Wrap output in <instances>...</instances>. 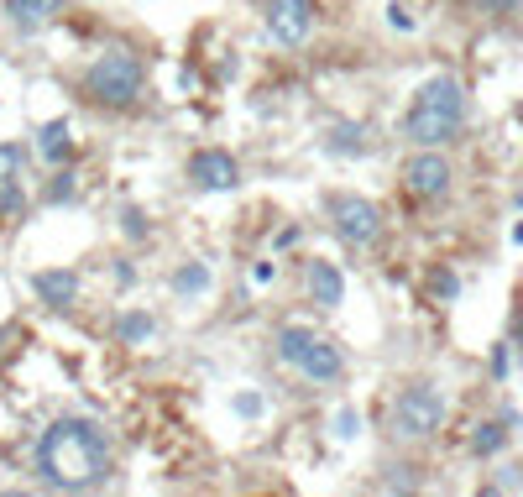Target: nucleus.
I'll list each match as a JSON object with an SVG mask.
<instances>
[{"label": "nucleus", "mask_w": 523, "mask_h": 497, "mask_svg": "<svg viewBox=\"0 0 523 497\" xmlns=\"http://www.w3.org/2000/svg\"><path fill=\"white\" fill-rule=\"evenodd\" d=\"M121 225H126V236H131V241H142V236H147V220H142V210H121Z\"/></svg>", "instance_id": "25"}, {"label": "nucleus", "mask_w": 523, "mask_h": 497, "mask_svg": "<svg viewBox=\"0 0 523 497\" xmlns=\"http://www.w3.org/2000/svg\"><path fill=\"white\" fill-rule=\"evenodd\" d=\"M461 126H466V116H456V110L414 100V105H408V116H403V137L414 147H445V142L461 137Z\"/></svg>", "instance_id": "6"}, {"label": "nucleus", "mask_w": 523, "mask_h": 497, "mask_svg": "<svg viewBox=\"0 0 523 497\" xmlns=\"http://www.w3.org/2000/svg\"><path fill=\"white\" fill-rule=\"evenodd\" d=\"M74 173H68V168H58V178H53V189H48V199H53V205H63V199H74Z\"/></svg>", "instance_id": "22"}, {"label": "nucleus", "mask_w": 523, "mask_h": 497, "mask_svg": "<svg viewBox=\"0 0 523 497\" xmlns=\"http://www.w3.org/2000/svg\"><path fill=\"white\" fill-rule=\"evenodd\" d=\"M32 293L48 309H74V299H79V273H74V267H42V273H32Z\"/></svg>", "instance_id": "10"}, {"label": "nucleus", "mask_w": 523, "mask_h": 497, "mask_svg": "<svg viewBox=\"0 0 523 497\" xmlns=\"http://www.w3.org/2000/svg\"><path fill=\"white\" fill-rule=\"evenodd\" d=\"M79 89H84V100L100 105V110H131L136 100H142V89H147V63L131 48H110L84 69Z\"/></svg>", "instance_id": "2"}, {"label": "nucleus", "mask_w": 523, "mask_h": 497, "mask_svg": "<svg viewBox=\"0 0 523 497\" xmlns=\"http://www.w3.org/2000/svg\"><path fill=\"white\" fill-rule=\"evenodd\" d=\"M152 335H157V320H152V314H142V309L116 314V341H121V346H142V341H152Z\"/></svg>", "instance_id": "15"}, {"label": "nucleus", "mask_w": 523, "mask_h": 497, "mask_svg": "<svg viewBox=\"0 0 523 497\" xmlns=\"http://www.w3.org/2000/svg\"><path fill=\"white\" fill-rule=\"evenodd\" d=\"M471 6L482 11V16H508V11H518V6H523V0H471Z\"/></svg>", "instance_id": "24"}, {"label": "nucleus", "mask_w": 523, "mask_h": 497, "mask_svg": "<svg viewBox=\"0 0 523 497\" xmlns=\"http://www.w3.org/2000/svg\"><path fill=\"white\" fill-rule=\"evenodd\" d=\"M116 471V445L100 419L63 414L37 440V482L53 492H95Z\"/></svg>", "instance_id": "1"}, {"label": "nucleus", "mask_w": 523, "mask_h": 497, "mask_svg": "<svg viewBox=\"0 0 523 497\" xmlns=\"http://www.w3.org/2000/svg\"><path fill=\"white\" fill-rule=\"evenodd\" d=\"M513 236H518V246H523V225H518V231H513Z\"/></svg>", "instance_id": "30"}, {"label": "nucleus", "mask_w": 523, "mask_h": 497, "mask_svg": "<svg viewBox=\"0 0 523 497\" xmlns=\"http://www.w3.org/2000/svg\"><path fill=\"white\" fill-rule=\"evenodd\" d=\"M513 341H518V351H523V309H518V320H513Z\"/></svg>", "instance_id": "29"}, {"label": "nucleus", "mask_w": 523, "mask_h": 497, "mask_svg": "<svg viewBox=\"0 0 523 497\" xmlns=\"http://www.w3.org/2000/svg\"><path fill=\"white\" fill-rule=\"evenodd\" d=\"M21 210H27V199H21V189H16V184H0V215H6V220H16Z\"/></svg>", "instance_id": "21"}, {"label": "nucleus", "mask_w": 523, "mask_h": 497, "mask_svg": "<svg viewBox=\"0 0 523 497\" xmlns=\"http://www.w3.org/2000/svg\"><path fill=\"white\" fill-rule=\"evenodd\" d=\"M37 152L48 157L53 168H63L68 163V152H74V142H68V121H48L37 131Z\"/></svg>", "instance_id": "14"}, {"label": "nucleus", "mask_w": 523, "mask_h": 497, "mask_svg": "<svg viewBox=\"0 0 523 497\" xmlns=\"http://www.w3.org/2000/svg\"><path fill=\"white\" fill-rule=\"evenodd\" d=\"M440 424H445V393L435 382H408V388L393 398L388 429L398 440H435Z\"/></svg>", "instance_id": "3"}, {"label": "nucleus", "mask_w": 523, "mask_h": 497, "mask_svg": "<svg viewBox=\"0 0 523 497\" xmlns=\"http://www.w3.org/2000/svg\"><path fill=\"white\" fill-rule=\"evenodd\" d=\"M314 32V0H267V37L283 48H299Z\"/></svg>", "instance_id": "7"}, {"label": "nucleus", "mask_w": 523, "mask_h": 497, "mask_svg": "<svg viewBox=\"0 0 523 497\" xmlns=\"http://www.w3.org/2000/svg\"><path fill=\"white\" fill-rule=\"evenodd\" d=\"M21 163H27V152H21L16 142H0V184H16Z\"/></svg>", "instance_id": "19"}, {"label": "nucleus", "mask_w": 523, "mask_h": 497, "mask_svg": "<svg viewBox=\"0 0 523 497\" xmlns=\"http://www.w3.org/2000/svg\"><path fill=\"white\" fill-rule=\"evenodd\" d=\"M325 220L351 252H372L382 241V210L367 194H325Z\"/></svg>", "instance_id": "4"}, {"label": "nucleus", "mask_w": 523, "mask_h": 497, "mask_svg": "<svg viewBox=\"0 0 523 497\" xmlns=\"http://www.w3.org/2000/svg\"><path fill=\"white\" fill-rule=\"evenodd\" d=\"M314 325H283L278 335H272V351H278V361H288V367H299V356L309 351V341H314Z\"/></svg>", "instance_id": "13"}, {"label": "nucleus", "mask_w": 523, "mask_h": 497, "mask_svg": "<svg viewBox=\"0 0 523 497\" xmlns=\"http://www.w3.org/2000/svg\"><path fill=\"white\" fill-rule=\"evenodd\" d=\"M372 142L361 137V126H351V121H340V126H330V137H325V152H335V157H361Z\"/></svg>", "instance_id": "16"}, {"label": "nucleus", "mask_w": 523, "mask_h": 497, "mask_svg": "<svg viewBox=\"0 0 523 497\" xmlns=\"http://www.w3.org/2000/svg\"><path fill=\"white\" fill-rule=\"evenodd\" d=\"M204 288H210V267L184 262V267L173 273V293H184V299H189V293H204Z\"/></svg>", "instance_id": "18"}, {"label": "nucleus", "mask_w": 523, "mask_h": 497, "mask_svg": "<svg viewBox=\"0 0 523 497\" xmlns=\"http://www.w3.org/2000/svg\"><path fill=\"white\" fill-rule=\"evenodd\" d=\"M382 487L403 492V487H419V477H414V466H393V477H382Z\"/></svg>", "instance_id": "23"}, {"label": "nucleus", "mask_w": 523, "mask_h": 497, "mask_svg": "<svg viewBox=\"0 0 523 497\" xmlns=\"http://www.w3.org/2000/svg\"><path fill=\"white\" fill-rule=\"evenodd\" d=\"M63 11H68V0H6V16L16 32H37L48 21H58Z\"/></svg>", "instance_id": "11"}, {"label": "nucleus", "mask_w": 523, "mask_h": 497, "mask_svg": "<svg viewBox=\"0 0 523 497\" xmlns=\"http://www.w3.org/2000/svg\"><path fill=\"white\" fill-rule=\"evenodd\" d=\"M340 299H346V278H340V267L309 262V304L314 309H340Z\"/></svg>", "instance_id": "12"}, {"label": "nucleus", "mask_w": 523, "mask_h": 497, "mask_svg": "<svg viewBox=\"0 0 523 497\" xmlns=\"http://www.w3.org/2000/svg\"><path fill=\"white\" fill-rule=\"evenodd\" d=\"M299 372L314 382V388H335V382L346 377V356H340V346L330 341V335H314L309 351L299 356Z\"/></svg>", "instance_id": "9"}, {"label": "nucleus", "mask_w": 523, "mask_h": 497, "mask_svg": "<svg viewBox=\"0 0 523 497\" xmlns=\"http://www.w3.org/2000/svg\"><path fill=\"white\" fill-rule=\"evenodd\" d=\"M110 273H116V283H121V288H131V283H136V273H131V262H116V267H110Z\"/></svg>", "instance_id": "27"}, {"label": "nucleus", "mask_w": 523, "mask_h": 497, "mask_svg": "<svg viewBox=\"0 0 523 497\" xmlns=\"http://www.w3.org/2000/svg\"><path fill=\"white\" fill-rule=\"evenodd\" d=\"M518 121H523V105H518Z\"/></svg>", "instance_id": "32"}, {"label": "nucleus", "mask_w": 523, "mask_h": 497, "mask_svg": "<svg viewBox=\"0 0 523 497\" xmlns=\"http://www.w3.org/2000/svg\"><path fill=\"white\" fill-rule=\"evenodd\" d=\"M6 335H11V330H0V341H6Z\"/></svg>", "instance_id": "31"}, {"label": "nucleus", "mask_w": 523, "mask_h": 497, "mask_svg": "<svg viewBox=\"0 0 523 497\" xmlns=\"http://www.w3.org/2000/svg\"><path fill=\"white\" fill-rule=\"evenodd\" d=\"M335 424H340V429H335V435H356V414H351V409H346V414H340Z\"/></svg>", "instance_id": "28"}, {"label": "nucleus", "mask_w": 523, "mask_h": 497, "mask_svg": "<svg viewBox=\"0 0 523 497\" xmlns=\"http://www.w3.org/2000/svg\"><path fill=\"white\" fill-rule=\"evenodd\" d=\"M398 178H403V194H414V199H445L456 168H450V157H445L440 147H419V152L403 163Z\"/></svg>", "instance_id": "5"}, {"label": "nucleus", "mask_w": 523, "mask_h": 497, "mask_svg": "<svg viewBox=\"0 0 523 497\" xmlns=\"http://www.w3.org/2000/svg\"><path fill=\"white\" fill-rule=\"evenodd\" d=\"M508 445V424L503 419H487V424H476V435H471V456H497V450Z\"/></svg>", "instance_id": "17"}, {"label": "nucleus", "mask_w": 523, "mask_h": 497, "mask_svg": "<svg viewBox=\"0 0 523 497\" xmlns=\"http://www.w3.org/2000/svg\"><path fill=\"white\" fill-rule=\"evenodd\" d=\"M429 293H435L440 304H450V299L461 293V278L450 273V267H435V273H429Z\"/></svg>", "instance_id": "20"}, {"label": "nucleus", "mask_w": 523, "mask_h": 497, "mask_svg": "<svg viewBox=\"0 0 523 497\" xmlns=\"http://www.w3.org/2000/svg\"><path fill=\"white\" fill-rule=\"evenodd\" d=\"M189 184L204 194H220V189H236L241 184V163L225 147H204L189 157Z\"/></svg>", "instance_id": "8"}, {"label": "nucleus", "mask_w": 523, "mask_h": 497, "mask_svg": "<svg viewBox=\"0 0 523 497\" xmlns=\"http://www.w3.org/2000/svg\"><path fill=\"white\" fill-rule=\"evenodd\" d=\"M492 372H497V377H508V341L492 351Z\"/></svg>", "instance_id": "26"}]
</instances>
